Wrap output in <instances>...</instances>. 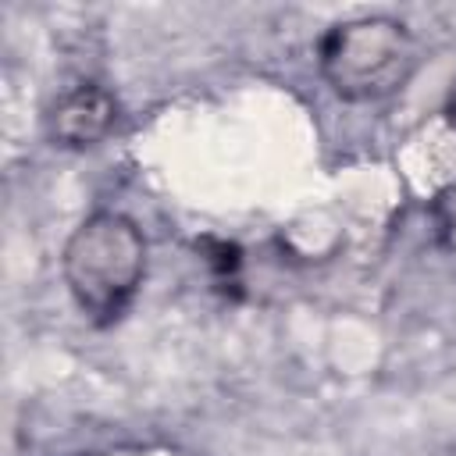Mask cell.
Wrapping results in <instances>:
<instances>
[{"mask_svg":"<svg viewBox=\"0 0 456 456\" xmlns=\"http://www.w3.org/2000/svg\"><path fill=\"white\" fill-rule=\"evenodd\" d=\"M61 271L78 310L93 324H114L142 285L146 239L132 217L100 210L68 235Z\"/></svg>","mask_w":456,"mask_h":456,"instance_id":"1","label":"cell"},{"mask_svg":"<svg viewBox=\"0 0 456 456\" xmlns=\"http://www.w3.org/2000/svg\"><path fill=\"white\" fill-rule=\"evenodd\" d=\"M417 68V43L410 28L385 14L349 18L331 25L321 39V75L335 96L370 103L392 96Z\"/></svg>","mask_w":456,"mask_h":456,"instance_id":"2","label":"cell"},{"mask_svg":"<svg viewBox=\"0 0 456 456\" xmlns=\"http://www.w3.org/2000/svg\"><path fill=\"white\" fill-rule=\"evenodd\" d=\"M118 121V100L96 82L71 86L50 107V135L68 150L96 146Z\"/></svg>","mask_w":456,"mask_h":456,"instance_id":"3","label":"cell"},{"mask_svg":"<svg viewBox=\"0 0 456 456\" xmlns=\"http://www.w3.org/2000/svg\"><path fill=\"white\" fill-rule=\"evenodd\" d=\"M431 217H435V228H438L442 242L449 249H456V178L445 189H438V196L431 203Z\"/></svg>","mask_w":456,"mask_h":456,"instance_id":"4","label":"cell"}]
</instances>
